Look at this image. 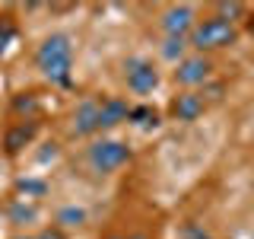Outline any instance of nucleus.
<instances>
[{"mask_svg": "<svg viewBox=\"0 0 254 239\" xmlns=\"http://www.w3.org/2000/svg\"><path fill=\"white\" fill-rule=\"evenodd\" d=\"M124 77H127V86H130L133 93H140V96L153 93L159 86V74L146 58H130L124 64Z\"/></svg>", "mask_w": 254, "mask_h": 239, "instance_id": "nucleus-4", "label": "nucleus"}, {"mask_svg": "<svg viewBox=\"0 0 254 239\" xmlns=\"http://www.w3.org/2000/svg\"><path fill=\"white\" fill-rule=\"evenodd\" d=\"M130 118H133V121H137V124H143V127H149V124H156V121H159V115H156V112L149 109V106L130 109Z\"/></svg>", "mask_w": 254, "mask_h": 239, "instance_id": "nucleus-12", "label": "nucleus"}, {"mask_svg": "<svg viewBox=\"0 0 254 239\" xmlns=\"http://www.w3.org/2000/svg\"><path fill=\"white\" fill-rule=\"evenodd\" d=\"M83 217H86L83 211H76V207H67V211L61 214V223H64V227H76V223H83Z\"/></svg>", "mask_w": 254, "mask_h": 239, "instance_id": "nucleus-13", "label": "nucleus"}, {"mask_svg": "<svg viewBox=\"0 0 254 239\" xmlns=\"http://www.w3.org/2000/svg\"><path fill=\"white\" fill-rule=\"evenodd\" d=\"M210 61L206 58H181V64H178V70H175V80H178L181 86H200V83H206V77H210Z\"/></svg>", "mask_w": 254, "mask_h": 239, "instance_id": "nucleus-5", "label": "nucleus"}, {"mask_svg": "<svg viewBox=\"0 0 254 239\" xmlns=\"http://www.w3.org/2000/svg\"><path fill=\"white\" fill-rule=\"evenodd\" d=\"M245 6L242 3H219V19H229V16H242Z\"/></svg>", "mask_w": 254, "mask_h": 239, "instance_id": "nucleus-14", "label": "nucleus"}, {"mask_svg": "<svg viewBox=\"0 0 254 239\" xmlns=\"http://www.w3.org/2000/svg\"><path fill=\"white\" fill-rule=\"evenodd\" d=\"M73 131L76 134L99 131V102H95V99L79 102V109H76V115H73Z\"/></svg>", "mask_w": 254, "mask_h": 239, "instance_id": "nucleus-8", "label": "nucleus"}, {"mask_svg": "<svg viewBox=\"0 0 254 239\" xmlns=\"http://www.w3.org/2000/svg\"><path fill=\"white\" fill-rule=\"evenodd\" d=\"M130 159V150L121 140H95L89 147V163L95 172H115Z\"/></svg>", "mask_w": 254, "mask_h": 239, "instance_id": "nucleus-3", "label": "nucleus"}, {"mask_svg": "<svg viewBox=\"0 0 254 239\" xmlns=\"http://www.w3.org/2000/svg\"><path fill=\"white\" fill-rule=\"evenodd\" d=\"M235 26L232 19H219V16H210V19H203L200 26L190 29V45L200 48V51H216V48H226L235 42Z\"/></svg>", "mask_w": 254, "mask_h": 239, "instance_id": "nucleus-2", "label": "nucleus"}, {"mask_svg": "<svg viewBox=\"0 0 254 239\" xmlns=\"http://www.w3.org/2000/svg\"><path fill=\"white\" fill-rule=\"evenodd\" d=\"M111 239H124V236H111Z\"/></svg>", "mask_w": 254, "mask_h": 239, "instance_id": "nucleus-17", "label": "nucleus"}, {"mask_svg": "<svg viewBox=\"0 0 254 239\" xmlns=\"http://www.w3.org/2000/svg\"><path fill=\"white\" fill-rule=\"evenodd\" d=\"M38 70L51 80V83L67 86L70 83V67H73V48L67 35H48L35 51Z\"/></svg>", "mask_w": 254, "mask_h": 239, "instance_id": "nucleus-1", "label": "nucleus"}, {"mask_svg": "<svg viewBox=\"0 0 254 239\" xmlns=\"http://www.w3.org/2000/svg\"><path fill=\"white\" fill-rule=\"evenodd\" d=\"M190 26H194V10H190V6H172V10H165V16H162V29L169 32V35L185 38V32Z\"/></svg>", "mask_w": 254, "mask_h": 239, "instance_id": "nucleus-7", "label": "nucleus"}, {"mask_svg": "<svg viewBox=\"0 0 254 239\" xmlns=\"http://www.w3.org/2000/svg\"><path fill=\"white\" fill-rule=\"evenodd\" d=\"M35 239H64L58 230H48V233H42V236H35Z\"/></svg>", "mask_w": 254, "mask_h": 239, "instance_id": "nucleus-15", "label": "nucleus"}, {"mask_svg": "<svg viewBox=\"0 0 254 239\" xmlns=\"http://www.w3.org/2000/svg\"><path fill=\"white\" fill-rule=\"evenodd\" d=\"M32 134H35V121H29V124H16L10 134H6V150L10 153H16L19 147H26V143L32 140Z\"/></svg>", "mask_w": 254, "mask_h": 239, "instance_id": "nucleus-10", "label": "nucleus"}, {"mask_svg": "<svg viewBox=\"0 0 254 239\" xmlns=\"http://www.w3.org/2000/svg\"><path fill=\"white\" fill-rule=\"evenodd\" d=\"M130 239H149V236H143V233H137V236H130Z\"/></svg>", "mask_w": 254, "mask_h": 239, "instance_id": "nucleus-16", "label": "nucleus"}, {"mask_svg": "<svg viewBox=\"0 0 254 239\" xmlns=\"http://www.w3.org/2000/svg\"><path fill=\"white\" fill-rule=\"evenodd\" d=\"M127 115H130L127 102H121V99H102V102H99V131H102V127L121 124Z\"/></svg>", "mask_w": 254, "mask_h": 239, "instance_id": "nucleus-9", "label": "nucleus"}, {"mask_svg": "<svg viewBox=\"0 0 254 239\" xmlns=\"http://www.w3.org/2000/svg\"><path fill=\"white\" fill-rule=\"evenodd\" d=\"M185 48H188L185 38L169 35V38H165V45H162V58H169V61H178V64H181V54H185Z\"/></svg>", "mask_w": 254, "mask_h": 239, "instance_id": "nucleus-11", "label": "nucleus"}, {"mask_svg": "<svg viewBox=\"0 0 254 239\" xmlns=\"http://www.w3.org/2000/svg\"><path fill=\"white\" fill-rule=\"evenodd\" d=\"M172 115L178 121H197L203 115V96L197 93H181L172 99Z\"/></svg>", "mask_w": 254, "mask_h": 239, "instance_id": "nucleus-6", "label": "nucleus"}]
</instances>
